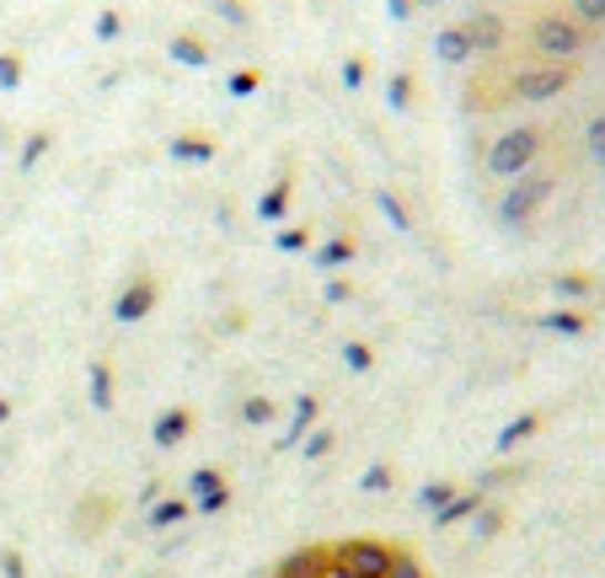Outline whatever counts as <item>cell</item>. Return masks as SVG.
Wrapping results in <instances>:
<instances>
[{"mask_svg":"<svg viewBox=\"0 0 605 578\" xmlns=\"http://www.w3.org/2000/svg\"><path fill=\"white\" fill-rule=\"evenodd\" d=\"M428 17L472 193L536 236L605 178V0H428Z\"/></svg>","mask_w":605,"mask_h":578,"instance_id":"1","label":"cell"}]
</instances>
